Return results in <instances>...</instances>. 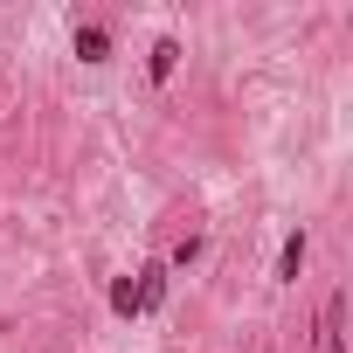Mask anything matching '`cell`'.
<instances>
[{"label":"cell","mask_w":353,"mask_h":353,"mask_svg":"<svg viewBox=\"0 0 353 353\" xmlns=\"http://www.w3.org/2000/svg\"><path fill=\"white\" fill-rule=\"evenodd\" d=\"M77 56H83V63H104V56H111L104 28H90V21H83V28H77Z\"/></svg>","instance_id":"cell-1"},{"label":"cell","mask_w":353,"mask_h":353,"mask_svg":"<svg viewBox=\"0 0 353 353\" xmlns=\"http://www.w3.org/2000/svg\"><path fill=\"white\" fill-rule=\"evenodd\" d=\"M173 56H181V42H152V77H173Z\"/></svg>","instance_id":"cell-4"},{"label":"cell","mask_w":353,"mask_h":353,"mask_svg":"<svg viewBox=\"0 0 353 353\" xmlns=\"http://www.w3.org/2000/svg\"><path fill=\"white\" fill-rule=\"evenodd\" d=\"M325 353H346V339H339V298H325Z\"/></svg>","instance_id":"cell-3"},{"label":"cell","mask_w":353,"mask_h":353,"mask_svg":"<svg viewBox=\"0 0 353 353\" xmlns=\"http://www.w3.org/2000/svg\"><path fill=\"white\" fill-rule=\"evenodd\" d=\"M298 270H305V236H291L284 256H277V277H298Z\"/></svg>","instance_id":"cell-2"}]
</instances>
